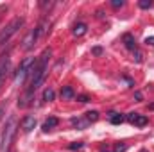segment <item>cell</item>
<instances>
[{
    "label": "cell",
    "instance_id": "6da1fadb",
    "mask_svg": "<svg viewBox=\"0 0 154 152\" xmlns=\"http://www.w3.org/2000/svg\"><path fill=\"white\" fill-rule=\"evenodd\" d=\"M50 56H52V50H50V48H45V50L41 52L39 59H38V61H34L32 70H31L32 81H31V86H29V90H27V93H29V95H32V91H34L39 84L43 82L45 74H47V63H48V57H50Z\"/></svg>",
    "mask_w": 154,
    "mask_h": 152
},
{
    "label": "cell",
    "instance_id": "7a4b0ae2",
    "mask_svg": "<svg viewBox=\"0 0 154 152\" xmlns=\"http://www.w3.org/2000/svg\"><path fill=\"white\" fill-rule=\"evenodd\" d=\"M22 25H23V18H14L13 22H9V23L5 25V29L0 31V47L5 45V43L11 39L13 34H16V31H18Z\"/></svg>",
    "mask_w": 154,
    "mask_h": 152
},
{
    "label": "cell",
    "instance_id": "3957f363",
    "mask_svg": "<svg viewBox=\"0 0 154 152\" xmlns=\"http://www.w3.org/2000/svg\"><path fill=\"white\" fill-rule=\"evenodd\" d=\"M14 132H16V118H9V122H7V125H5V129H4V134H2V149H4V150L9 149Z\"/></svg>",
    "mask_w": 154,
    "mask_h": 152
},
{
    "label": "cell",
    "instance_id": "277c9868",
    "mask_svg": "<svg viewBox=\"0 0 154 152\" xmlns=\"http://www.w3.org/2000/svg\"><path fill=\"white\" fill-rule=\"evenodd\" d=\"M32 65H34V59H32V57H27V59H23V61H22V65H20V66H18V70H16L14 81H16V82H23V81H25V77L31 75Z\"/></svg>",
    "mask_w": 154,
    "mask_h": 152
},
{
    "label": "cell",
    "instance_id": "5b68a950",
    "mask_svg": "<svg viewBox=\"0 0 154 152\" xmlns=\"http://www.w3.org/2000/svg\"><path fill=\"white\" fill-rule=\"evenodd\" d=\"M43 27H45V23H41V25H38L36 29H32L25 38H23V48L25 50H31L32 48V45H34V41L38 39V36L43 32Z\"/></svg>",
    "mask_w": 154,
    "mask_h": 152
},
{
    "label": "cell",
    "instance_id": "8992f818",
    "mask_svg": "<svg viewBox=\"0 0 154 152\" xmlns=\"http://www.w3.org/2000/svg\"><path fill=\"white\" fill-rule=\"evenodd\" d=\"M125 120L131 123V125H136V127H143V125H147V116L145 114H140V113H129L125 116Z\"/></svg>",
    "mask_w": 154,
    "mask_h": 152
},
{
    "label": "cell",
    "instance_id": "52a82bcc",
    "mask_svg": "<svg viewBox=\"0 0 154 152\" xmlns=\"http://www.w3.org/2000/svg\"><path fill=\"white\" fill-rule=\"evenodd\" d=\"M34 127H36V118H34V116H25V118L22 120V129H23L25 132H31Z\"/></svg>",
    "mask_w": 154,
    "mask_h": 152
},
{
    "label": "cell",
    "instance_id": "ba28073f",
    "mask_svg": "<svg viewBox=\"0 0 154 152\" xmlns=\"http://www.w3.org/2000/svg\"><path fill=\"white\" fill-rule=\"evenodd\" d=\"M57 123H59V120L56 118V116H48L45 122H43V125H41V129L45 131V132H48V131H52L54 127H57Z\"/></svg>",
    "mask_w": 154,
    "mask_h": 152
},
{
    "label": "cell",
    "instance_id": "9c48e42d",
    "mask_svg": "<svg viewBox=\"0 0 154 152\" xmlns=\"http://www.w3.org/2000/svg\"><path fill=\"white\" fill-rule=\"evenodd\" d=\"M122 41H124V45L129 48V50H136V39H134V36L133 34H124V38H122Z\"/></svg>",
    "mask_w": 154,
    "mask_h": 152
},
{
    "label": "cell",
    "instance_id": "30bf717a",
    "mask_svg": "<svg viewBox=\"0 0 154 152\" xmlns=\"http://www.w3.org/2000/svg\"><path fill=\"white\" fill-rule=\"evenodd\" d=\"M74 97H75L74 88H72V86H63V90H61V99L70 100V99H74Z\"/></svg>",
    "mask_w": 154,
    "mask_h": 152
},
{
    "label": "cell",
    "instance_id": "8fae6325",
    "mask_svg": "<svg viewBox=\"0 0 154 152\" xmlns=\"http://www.w3.org/2000/svg\"><path fill=\"white\" fill-rule=\"evenodd\" d=\"M86 31H88V25L81 22V23H75V25H74V31H72V32H74V36H77V38H79V36L86 34Z\"/></svg>",
    "mask_w": 154,
    "mask_h": 152
},
{
    "label": "cell",
    "instance_id": "7c38bea8",
    "mask_svg": "<svg viewBox=\"0 0 154 152\" xmlns=\"http://www.w3.org/2000/svg\"><path fill=\"white\" fill-rule=\"evenodd\" d=\"M109 122H111L113 125H120V123L124 122V114L116 113V111H111V113H109Z\"/></svg>",
    "mask_w": 154,
    "mask_h": 152
},
{
    "label": "cell",
    "instance_id": "4fadbf2b",
    "mask_svg": "<svg viewBox=\"0 0 154 152\" xmlns=\"http://www.w3.org/2000/svg\"><path fill=\"white\" fill-rule=\"evenodd\" d=\"M7 63H9V56H7V54H2V56H0V79L4 75L5 68H7Z\"/></svg>",
    "mask_w": 154,
    "mask_h": 152
},
{
    "label": "cell",
    "instance_id": "5bb4252c",
    "mask_svg": "<svg viewBox=\"0 0 154 152\" xmlns=\"http://www.w3.org/2000/svg\"><path fill=\"white\" fill-rule=\"evenodd\" d=\"M54 97H56V93H54V90H52V88H47V90L43 91V100H45V102L54 100Z\"/></svg>",
    "mask_w": 154,
    "mask_h": 152
},
{
    "label": "cell",
    "instance_id": "9a60e30c",
    "mask_svg": "<svg viewBox=\"0 0 154 152\" xmlns=\"http://www.w3.org/2000/svg\"><path fill=\"white\" fill-rule=\"evenodd\" d=\"M86 120L88 122H97L99 120V111H88L86 113Z\"/></svg>",
    "mask_w": 154,
    "mask_h": 152
},
{
    "label": "cell",
    "instance_id": "2e32d148",
    "mask_svg": "<svg viewBox=\"0 0 154 152\" xmlns=\"http://www.w3.org/2000/svg\"><path fill=\"white\" fill-rule=\"evenodd\" d=\"M72 123H74L75 127H79V129H84L90 122H88V120H77V118H74V120H72Z\"/></svg>",
    "mask_w": 154,
    "mask_h": 152
},
{
    "label": "cell",
    "instance_id": "e0dca14e",
    "mask_svg": "<svg viewBox=\"0 0 154 152\" xmlns=\"http://www.w3.org/2000/svg\"><path fill=\"white\" fill-rule=\"evenodd\" d=\"M138 5H140L142 9H151V7H152V2H151V0H140Z\"/></svg>",
    "mask_w": 154,
    "mask_h": 152
},
{
    "label": "cell",
    "instance_id": "ac0fdd59",
    "mask_svg": "<svg viewBox=\"0 0 154 152\" xmlns=\"http://www.w3.org/2000/svg\"><path fill=\"white\" fill-rule=\"evenodd\" d=\"M68 147H70V150H79V149L84 147V143H82V141H74V143H70Z\"/></svg>",
    "mask_w": 154,
    "mask_h": 152
},
{
    "label": "cell",
    "instance_id": "d6986e66",
    "mask_svg": "<svg viewBox=\"0 0 154 152\" xmlns=\"http://www.w3.org/2000/svg\"><path fill=\"white\" fill-rule=\"evenodd\" d=\"M125 149H127V143H116L115 152H125Z\"/></svg>",
    "mask_w": 154,
    "mask_h": 152
},
{
    "label": "cell",
    "instance_id": "ffe728a7",
    "mask_svg": "<svg viewBox=\"0 0 154 152\" xmlns=\"http://www.w3.org/2000/svg\"><path fill=\"white\" fill-rule=\"evenodd\" d=\"M77 100H79V102H82V104H86V102H90L91 99H90L88 95H79V97H77Z\"/></svg>",
    "mask_w": 154,
    "mask_h": 152
},
{
    "label": "cell",
    "instance_id": "44dd1931",
    "mask_svg": "<svg viewBox=\"0 0 154 152\" xmlns=\"http://www.w3.org/2000/svg\"><path fill=\"white\" fill-rule=\"evenodd\" d=\"M111 5H113L115 9H118V7H122V5H124V0H113V2H111Z\"/></svg>",
    "mask_w": 154,
    "mask_h": 152
},
{
    "label": "cell",
    "instance_id": "7402d4cb",
    "mask_svg": "<svg viewBox=\"0 0 154 152\" xmlns=\"http://www.w3.org/2000/svg\"><path fill=\"white\" fill-rule=\"evenodd\" d=\"M91 54L93 56H102V48L100 47H95V48H91Z\"/></svg>",
    "mask_w": 154,
    "mask_h": 152
},
{
    "label": "cell",
    "instance_id": "603a6c76",
    "mask_svg": "<svg viewBox=\"0 0 154 152\" xmlns=\"http://www.w3.org/2000/svg\"><path fill=\"white\" fill-rule=\"evenodd\" d=\"M134 61H136V63H142V54H140L138 50H134Z\"/></svg>",
    "mask_w": 154,
    "mask_h": 152
},
{
    "label": "cell",
    "instance_id": "cb8c5ba5",
    "mask_svg": "<svg viewBox=\"0 0 154 152\" xmlns=\"http://www.w3.org/2000/svg\"><path fill=\"white\" fill-rule=\"evenodd\" d=\"M145 43H147V45H151V47H154V36H149V38H145Z\"/></svg>",
    "mask_w": 154,
    "mask_h": 152
},
{
    "label": "cell",
    "instance_id": "d4e9b609",
    "mask_svg": "<svg viewBox=\"0 0 154 152\" xmlns=\"http://www.w3.org/2000/svg\"><path fill=\"white\" fill-rule=\"evenodd\" d=\"M134 99H136V100H142V93H140V91H136V93H134Z\"/></svg>",
    "mask_w": 154,
    "mask_h": 152
},
{
    "label": "cell",
    "instance_id": "484cf974",
    "mask_svg": "<svg viewBox=\"0 0 154 152\" xmlns=\"http://www.w3.org/2000/svg\"><path fill=\"white\" fill-rule=\"evenodd\" d=\"M97 18H104V13L102 11H97Z\"/></svg>",
    "mask_w": 154,
    "mask_h": 152
},
{
    "label": "cell",
    "instance_id": "4316f807",
    "mask_svg": "<svg viewBox=\"0 0 154 152\" xmlns=\"http://www.w3.org/2000/svg\"><path fill=\"white\" fill-rule=\"evenodd\" d=\"M2 111H4V108H2V106H0V114H2Z\"/></svg>",
    "mask_w": 154,
    "mask_h": 152
},
{
    "label": "cell",
    "instance_id": "83f0119b",
    "mask_svg": "<svg viewBox=\"0 0 154 152\" xmlns=\"http://www.w3.org/2000/svg\"><path fill=\"white\" fill-rule=\"evenodd\" d=\"M140 152H149V150H145V149H143V150H140Z\"/></svg>",
    "mask_w": 154,
    "mask_h": 152
},
{
    "label": "cell",
    "instance_id": "f1b7e54d",
    "mask_svg": "<svg viewBox=\"0 0 154 152\" xmlns=\"http://www.w3.org/2000/svg\"><path fill=\"white\" fill-rule=\"evenodd\" d=\"M102 152H104V150H102ZM106 152H108V150H106Z\"/></svg>",
    "mask_w": 154,
    "mask_h": 152
}]
</instances>
